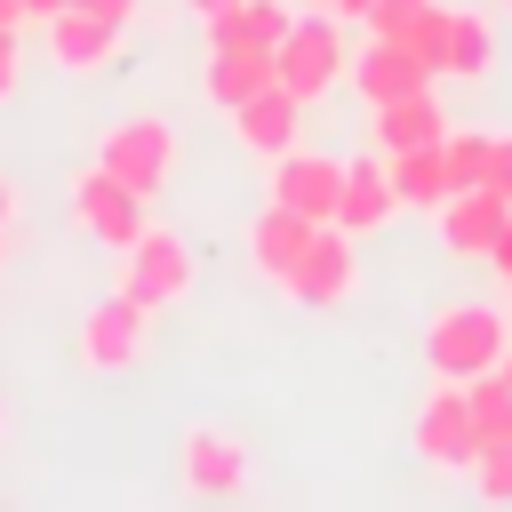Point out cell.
Instances as JSON below:
<instances>
[{"instance_id": "1", "label": "cell", "mask_w": 512, "mask_h": 512, "mask_svg": "<svg viewBox=\"0 0 512 512\" xmlns=\"http://www.w3.org/2000/svg\"><path fill=\"white\" fill-rule=\"evenodd\" d=\"M504 352H512V328H504V312H496V304H440V312H432V328H424V368H432V376H448V384L488 376Z\"/></svg>"}, {"instance_id": "2", "label": "cell", "mask_w": 512, "mask_h": 512, "mask_svg": "<svg viewBox=\"0 0 512 512\" xmlns=\"http://www.w3.org/2000/svg\"><path fill=\"white\" fill-rule=\"evenodd\" d=\"M352 72V56H344V32H336V16L320 8V16H296L288 32H280V48H272V80L288 88V96H328L336 80Z\"/></svg>"}, {"instance_id": "3", "label": "cell", "mask_w": 512, "mask_h": 512, "mask_svg": "<svg viewBox=\"0 0 512 512\" xmlns=\"http://www.w3.org/2000/svg\"><path fill=\"white\" fill-rule=\"evenodd\" d=\"M120 288H128L136 304H152V312L184 304V296H192V248H184L168 224H144V232L120 248Z\"/></svg>"}, {"instance_id": "4", "label": "cell", "mask_w": 512, "mask_h": 512, "mask_svg": "<svg viewBox=\"0 0 512 512\" xmlns=\"http://www.w3.org/2000/svg\"><path fill=\"white\" fill-rule=\"evenodd\" d=\"M96 160H104L128 192H144V200H152V192L176 176V128H168V120H152V112H136V120H120V128L104 136V152H96Z\"/></svg>"}, {"instance_id": "5", "label": "cell", "mask_w": 512, "mask_h": 512, "mask_svg": "<svg viewBox=\"0 0 512 512\" xmlns=\"http://www.w3.org/2000/svg\"><path fill=\"white\" fill-rule=\"evenodd\" d=\"M144 336H152V304H136L128 288H112V296L80 320V360L104 368V376H120V368L144 360Z\"/></svg>"}, {"instance_id": "6", "label": "cell", "mask_w": 512, "mask_h": 512, "mask_svg": "<svg viewBox=\"0 0 512 512\" xmlns=\"http://www.w3.org/2000/svg\"><path fill=\"white\" fill-rule=\"evenodd\" d=\"M416 456L432 464V472H472V456H480V440H472V400H464V384H432L424 392V408H416Z\"/></svg>"}, {"instance_id": "7", "label": "cell", "mask_w": 512, "mask_h": 512, "mask_svg": "<svg viewBox=\"0 0 512 512\" xmlns=\"http://www.w3.org/2000/svg\"><path fill=\"white\" fill-rule=\"evenodd\" d=\"M296 304H312V312H328V304H344L352 288H360V256H352V232L344 224H320L312 232V248L296 256V272L280 280Z\"/></svg>"}, {"instance_id": "8", "label": "cell", "mask_w": 512, "mask_h": 512, "mask_svg": "<svg viewBox=\"0 0 512 512\" xmlns=\"http://www.w3.org/2000/svg\"><path fill=\"white\" fill-rule=\"evenodd\" d=\"M72 224L96 232L104 248H128V240L144 232V192H128V184L96 160V168H80V184H72Z\"/></svg>"}, {"instance_id": "9", "label": "cell", "mask_w": 512, "mask_h": 512, "mask_svg": "<svg viewBox=\"0 0 512 512\" xmlns=\"http://www.w3.org/2000/svg\"><path fill=\"white\" fill-rule=\"evenodd\" d=\"M432 224H440V248H448V256L488 264L496 232L512 224V200H504V192H488V184H464V192H448V200L432 208Z\"/></svg>"}, {"instance_id": "10", "label": "cell", "mask_w": 512, "mask_h": 512, "mask_svg": "<svg viewBox=\"0 0 512 512\" xmlns=\"http://www.w3.org/2000/svg\"><path fill=\"white\" fill-rule=\"evenodd\" d=\"M336 192H344V160L304 152V144H288V152L272 160V200H280V208H296V216H312V224H336Z\"/></svg>"}, {"instance_id": "11", "label": "cell", "mask_w": 512, "mask_h": 512, "mask_svg": "<svg viewBox=\"0 0 512 512\" xmlns=\"http://www.w3.org/2000/svg\"><path fill=\"white\" fill-rule=\"evenodd\" d=\"M352 88H360V104H392V96H416V88H432L440 72L408 48V40H376L368 32V48L352 56V72H344Z\"/></svg>"}, {"instance_id": "12", "label": "cell", "mask_w": 512, "mask_h": 512, "mask_svg": "<svg viewBox=\"0 0 512 512\" xmlns=\"http://www.w3.org/2000/svg\"><path fill=\"white\" fill-rule=\"evenodd\" d=\"M176 464H184V488L192 496H240L248 488V448L232 432H216V424H192Z\"/></svg>"}, {"instance_id": "13", "label": "cell", "mask_w": 512, "mask_h": 512, "mask_svg": "<svg viewBox=\"0 0 512 512\" xmlns=\"http://www.w3.org/2000/svg\"><path fill=\"white\" fill-rule=\"evenodd\" d=\"M296 128H304V96H288L280 80L256 88L248 104H232V136H240L256 160H280V152L296 144Z\"/></svg>"}, {"instance_id": "14", "label": "cell", "mask_w": 512, "mask_h": 512, "mask_svg": "<svg viewBox=\"0 0 512 512\" xmlns=\"http://www.w3.org/2000/svg\"><path fill=\"white\" fill-rule=\"evenodd\" d=\"M456 120L432 104V88H416V96H392V104H368V144L392 160V152H416V144H440Z\"/></svg>"}, {"instance_id": "15", "label": "cell", "mask_w": 512, "mask_h": 512, "mask_svg": "<svg viewBox=\"0 0 512 512\" xmlns=\"http://www.w3.org/2000/svg\"><path fill=\"white\" fill-rule=\"evenodd\" d=\"M400 216V192H392V168L384 160H344V192H336V224L360 240V232H384Z\"/></svg>"}, {"instance_id": "16", "label": "cell", "mask_w": 512, "mask_h": 512, "mask_svg": "<svg viewBox=\"0 0 512 512\" xmlns=\"http://www.w3.org/2000/svg\"><path fill=\"white\" fill-rule=\"evenodd\" d=\"M48 56H56L64 72H104V64L120 56V24L88 16V8H56V16H48Z\"/></svg>"}, {"instance_id": "17", "label": "cell", "mask_w": 512, "mask_h": 512, "mask_svg": "<svg viewBox=\"0 0 512 512\" xmlns=\"http://www.w3.org/2000/svg\"><path fill=\"white\" fill-rule=\"evenodd\" d=\"M312 232H320L312 216H296V208L264 200V208H256V224H248V256H256V272H264V280H288V272H296V256L312 248Z\"/></svg>"}, {"instance_id": "18", "label": "cell", "mask_w": 512, "mask_h": 512, "mask_svg": "<svg viewBox=\"0 0 512 512\" xmlns=\"http://www.w3.org/2000/svg\"><path fill=\"white\" fill-rule=\"evenodd\" d=\"M200 88H208V104H216V112L248 104L256 88H272V48H208Z\"/></svg>"}, {"instance_id": "19", "label": "cell", "mask_w": 512, "mask_h": 512, "mask_svg": "<svg viewBox=\"0 0 512 512\" xmlns=\"http://www.w3.org/2000/svg\"><path fill=\"white\" fill-rule=\"evenodd\" d=\"M288 24H296L288 0H232L224 16H208V48H280Z\"/></svg>"}, {"instance_id": "20", "label": "cell", "mask_w": 512, "mask_h": 512, "mask_svg": "<svg viewBox=\"0 0 512 512\" xmlns=\"http://www.w3.org/2000/svg\"><path fill=\"white\" fill-rule=\"evenodd\" d=\"M384 168H392V192H400V208H440V200L456 192V184H448V152H440V144L392 152Z\"/></svg>"}, {"instance_id": "21", "label": "cell", "mask_w": 512, "mask_h": 512, "mask_svg": "<svg viewBox=\"0 0 512 512\" xmlns=\"http://www.w3.org/2000/svg\"><path fill=\"white\" fill-rule=\"evenodd\" d=\"M488 64H496V32H488V16L456 8V16H448V64H440V80H488Z\"/></svg>"}, {"instance_id": "22", "label": "cell", "mask_w": 512, "mask_h": 512, "mask_svg": "<svg viewBox=\"0 0 512 512\" xmlns=\"http://www.w3.org/2000/svg\"><path fill=\"white\" fill-rule=\"evenodd\" d=\"M464 400H472V440L480 448H512V376L488 368V376L464 384Z\"/></svg>"}, {"instance_id": "23", "label": "cell", "mask_w": 512, "mask_h": 512, "mask_svg": "<svg viewBox=\"0 0 512 512\" xmlns=\"http://www.w3.org/2000/svg\"><path fill=\"white\" fill-rule=\"evenodd\" d=\"M488 144H496L488 128H448V136H440V152H448V184H456V192L488 176Z\"/></svg>"}, {"instance_id": "24", "label": "cell", "mask_w": 512, "mask_h": 512, "mask_svg": "<svg viewBox=\"0 0 512 512\" xmlns=\"http://www.w3.org/2000/svg\"><path fill=\"white\" fill-rule=\"evenodd\" d=\"M448 16H456V8H448V0H432V8H424V16L408 24V48H416V56L432 64V72L448 64Z\"/></svg>"}, {"instance_id": "25", "label": "cell", "mask_w": 512, "mask_h": 512, "mask_svg": "<svg viewBox=\"0 0 512 512\" xmlns=\"http://www.w3.org/2000/svg\"><path fill=\"white\" fill-rule=\"evenodd\" d=\"M472 480H480L488 504H512V448H480L472 456Z\"/></svg>"}, {"instance_id": "26", "label": "cell", "mask_w": 512, "mask_h": 512, "mask_svg": "<svg viewBox=\"0 0 512 512\" xmlns=\"http://www.w3.org/2000/svg\"><path fill=\"white\" fill-rule=\"evenodd\" d=\"M424 8H432V0H376V8L360 16V24H368L376 40H408V24H416Z\"/></svg>"}, {"instance_id": "27", "label": "cell", "mask_w": 512, "mask_h": 512, "mask_svg": "<svg viewBox=\"0 0 512 512\" xmlns=\"http://www.w3.org/2000/svg\"><path fill=\"white\" fill-rule=\"evenodd\" d=\"M480 184L512 200V136H496V144H488V176H480Z\"/></svg>"}, {"instance_id": "28", "label": "cell", "mask_w": 512, "mask_h": 512, "mask_svg": "<svg viewBox=\"0 0 512 512\" xmlns=\"http://www.w3.org/2000/svg\"><path fill=\"white\" fill-rule=\"evenodd\" d=\"M16 80H24V48H16V32L0 24V104L16 96Z\"/></svg>"}, {"instance_id": "29", "label": "cell", "mask_w": 512, "mask_h": 512, "mask_svg": "<svg viewBox=\"0 0 512 512\" xmlns=\"http://www.w3.org/2000/svg\"><path fill=\"white\" fill-rule=\"evenodd\" d=\"M64 8H88V16H104V24H120V32H128V16H136V0H64Z\"/></svg>"}, {"instance_id": "30", "label": "cell", "mask_w": 512, "mask_h": 512, "mask_svg": "<svg viewBox=\"0 0 512 512\" xmlns=\"http://www.w3.org/2000/svg\"><path fill=\"white\" fill-rule=\"evenodd\" d=\"M488 264H496V280H512V224L496 232V248H488Z\"/></svg>"}, {"instance_id": "31", "label": "cell", "mask_w": 512, "mask_h": 512, "mask_svg": "<svg viewBox=\"0 0 512 512\" xmlns=\"http://www.w3.org/2000/svg\"><path fill=\"white\" fill-rule=\"evenodd\" d=\"M320 8H328V16H336V24H344V16H368V8H376V0H320Z\"/></svg>"}, {"instance_id": "32", "label": "cell", "mask_w": 512, "mask_h": 512, "mask_svg": "<svg viewBox=\"0 0 512 512\" xmlns=\"http://www.w3.org/2000/svg\"><path fill=\"white\" fill-rule=\"evenodd\" d=\"M56 8H64V0H24V16H32V24H48Z\"/></svg>"}, {"instance_id": "33", "label": "cell", "mask_w": 512, "mask_h": 512, "mask_svg": "<svg viewBox=\"0 0 512 512\" xmlns=\"http://www.w3.org/2000/svg\"><path fill=\"white\" fill-rule=\"evenodd\" d=\"M184 8H192V16H200V24H208V16H224V8H232V0H184Z\"/></svg>"}, {"instance_id": "34", "label": "cell", "mask_w": 512, "mask_h": 512, "mask_svg": "<svg viewBox=\"0 0 512 512\" xmlns=\"http://www.w3.org/2000/svg\"><path fill=\"white\" fill-rule=\"evenodd\" d=\"M0 24L16 32V24H24V0H0Z\"/></svg>"}, {"instance_id": "35", "label": "cell", "mask_w": 512, "mask_h": 512, "mask_svg": "<svg viewBox=\"0 0 512 512\" xmlns=\"http://www.w3.org/2000/svg\"><path fill=\"white\" fill-rule=\"evenodd\" d=\"M8 208H16V184H8V176H0V224H8Z\"/></svg>"}, {"instance_id": "36", "label": "cell", "mask_w": 512, "mask_h": 512, "mask_svg": "<svg viewBox=\"0 0 512 512\" xmlns=\"http://www.w3.org/2000/svg\"><path fill=\"white\" fill-rule=\"evenodd\" d=\"M496 368H504V376H512V352H504V360H496Z\"/></svg>"}, {"instance_id": "37", "label": "cell", "mask_w": 512, "mask_h": 512, "mask_svg": "<svg viewBox=\"0 0 512 512\" xmlns=\"http://www.w3.org/2000/svg\"><path fill=\"white\" fill-rule=\"evenodd\" d=\"M0 264H8V240H0Z\"/></svg>"}, {"instance_id": "38", "label": "cell", "mask_w": 512, "mask_h": 512, "mask_svg": "<svg viewBox=\"0 0 512 512\" xmlns=\"http://www.w3.org/2000/svg\"><path fill=\"white\" fill-rule=\"evenodd\" d=\"M0 424H8V416H0Z\"/></svg>"}, {"instance_id": "39", "label": "cell", "mask_w": 512, "mask_h": 512, "mask_svg": "<svg viewBox=\"0 0 512 512\" xmlns=\"http://www.w3.org/2000/svg\"><path fill=\"white\" fill-rule=\"evenodd\" d=\"M504 8H512V0H504Z\"/></svg>"}]
</instances>
